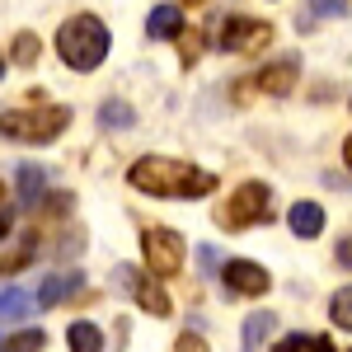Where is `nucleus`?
Here are the masks:
<instances>
[{"mask_svg": "<svg viewBox=\"0 0 352 352\" xmlns=\"http://www.w3.org/2000/svg\"><path fill=\"white\" fill-rule=\"evenodd\" d=\"M71 127V109L61 104H38V109H10L0 113V136L28 141V146H47Z\"/></svg>", "mask_w": 352, "mask_h": 352, "instance_id": "3", "label": "nucleus"}, {"mask_svg": "<svg viewBox=\"0 0 352 352\" xmlns=\"http://www.w3.org/2000/svg\"><path fill=\"white\" fill-rule=\"evenodd\" d=\"M47 343V333L43 329H24V333H14L10 343H0V352H38Z\"/></svg>", "mask_w": 352, "mask_h": 352, "instance_id": "21", "label": "nucleus"}, {"mask_svg": "<svg viewBox=\"0 0 352 352\" xmlns=\"http://www.w3.org/2000/svg\"><path fill=\"white\" fill-rule=\"evenodd\" d=\"M0 197H5V188H0ZM0 207H5V202H0Z\"/></svg>", "mask_w": 352, "mask_h": 352, "instance_id": "30", "label": "nucleus"}, {"mask_svg": "<svg viewBox=\"0 0 352 352\" xmlns=\"http://www.w3.org/2000/svg\"><path fill=\"white\" fill-rule=\"evenodd\" d=\"M184 254H188V244H184L179 230H169V226L141 230V258H146L151 277H174V272L184 268Z\"/></svg>", "mask_w": 352, "mask_h": 352, "instance_id": "5", "label": "nucleus"}, {"mask_svg": "<svg viewBox=\"0 0 352 352\" xmlns=\"http://www.w3.org/2000/svg\"><path fill=\"white\" fill-rule=\"evenodd\" d=\"M343 160H348V169H352V136L343 141Z\"/></svg>", "mask_w": 352, "mask_h": 352, "instance_id": "28", "label": "nucleus"}, {"mask_svg": "<svg viewBox=\"0 0 352 352\" xmlns=\"http://www.w3.org/2000/svg\"><path fill=\"white\" fill-rule=\"evenodd\" d=\"M33 254H38V240H33V230H28V235H24V244H19V249H14L10 258H0V277H10V272H19V268L28 263V258H33Z\"/></svg>", "mask_w": 352, "mask_h": 352, "instance_id": "20", "label": "nucleus"}, {"mask_svg": "<svg viewBox=\"0 0 352 352\" xmlns=\"http://www.w3.org/2000/svg\"><path fill=\"white\" fill-rule=\"evenodd\" d=\"M174 352H212L207 348V338H202V333H179V338H174Z\"/></svg>", "mask_w": 352, "mask_h": 352, "instance_id": "25", "label": "nucleus"}, {"mask_svg": "<svg viewBox=\"0 0 352 352\" xmlns=\"http://www.w3.org/2000/svg\"><path fill=\"white\" fill-rule=\"evenodd\" d=\"M296 80H300V56L292 52V56H277V61H268L258 76L249 85H258L263 94H292L296 89Z\"/></svg>", "mask_w": 352, "mask_h": 352, "instance_id": "9", "label": "nucleus"}, {"mask_svg": "<svg viewBox=\"0 0 352 352\" xmlns=\"http://www.w3.org/2000/svg\"><path fill=\"white\" fill-rule=\"evenodd\" d=\"M14 192H19V202L24 207H38L47 192H43V169L38 164H19V174H14Z\"/></svg>", "mask_w": 352, "mask_h": 352, "instance_id": "14", "label": "nucleus"}, {"mask_svg": "<svg viewBox=\"0 0 352 352\" xmlns=\"http://www.w3.org/2000/svg\"><path fill=\"white\" fill-rule=\"evenodd\" d=\"M315 352H333V338H329V333H320V338H315Z\"/></svg>", "mask_w": 352, "mask_h": 352, "instance_id": "27", "label": "nucleus"}, {"mask_svg": "<svg viewBox=\"0 0 352 352\" xmlns=\"http://www.w3.org/2000/svg\"><path fill=\"white\" fill-rule=\"evenodd\" d=\"M272 352H315V338L310 333H292V338H282Z\"/></svg>", "mask_w": 352, "mask_h": 352, "instance_id": "24", "label": "nucleus"}, {"mask_svg": "<svg viewBox=\"0 0 352 352\" xmlns=\"http://www.w3.org/2000/svg\"><path fill=\"white\" fill-rule=\"evenodd\" d=\"M109 47H113V33L99 14H71L66 24L56 28V56H61L71 71H94V66H104Z\"/></svg>", "mask_w": 352, "mask_h": 352, "instance_id": "2", "label": "nucleus"}, {"mask_svg": "<svg viewBox=\"0 0 352 352\" xmlns=\"http://www.w3.org/2000/svg\"><path fill=\"white\" fill-rule=\"evenodd\" d=\"M127 184L146 197H179V202H192V197H207L217 192V174L212 169H197L192 160H169V155H146L127 169Z\"/></svg>", "mask_w": 352, "mask_h": 352, "instance_id": "1", "label": "nucleus"}, {"mask_svg": "<svg viewBox=\"0 0 352 352\" xmlns=\"http://www.w3.org/2000/svg\"><path fill=\"white\" fill-rule=\"evenodd\" d=\"M99 122L109 127V132H127L136 122V113H132V104H122V99H109V104H99Z\"/></svg>", "mask_w": 352, "mask_h": 352, "instance_id": "16", "label": "nucleus"}, {"mask_svg": "<svg viewBox=\"0 0 352 352\" xmlns=\"http://www.w3.org/2000/svg\"><path fill=\"white\" fill-rule=\"evenodd\" d=\"M329 320L352 333V282H348V287H338V292L329 296Z\"/></svg>", "mask_w": 352, "mask_h": 352, "instance_id": "18", "label": "nucleus"}, {"mask_svg": "<svg viewBox=\"0 0 352 352\" xmlns=\"http://www.w3.org/2000/svg\"><path fill=\"white\" fill-rule=\"evenodd\" d=\"M28 292L24 287H10V292H0V324H14V320H24L28 315Z\"/></svg>", "mask_w": 352, "mask_h": 352, "instance_id": "17", "label": "nucleus"}, {"mask_svg": "<svg viewBox=\"0 0 352 352\" xmlns=\"http://www.w3.org/2000/svg\"><path fill=\"white\" fill-rule=\"evenodd\" d=\"M71 207H76V192H47V202H43L47 217H66Z\"/></svg>", "mask_w": 352, "mask_h": 352, "instance_id": "22", "label": "nucleus"}, {"mask_svg": "<svg viewBox=\"0 0 352 352\" xmlns=\"http://www.w3.org/2000/svg\"><path fill=\"white\" fill-rule=\"evenodd\" d=\"M287 226H292L296 240H320V235H324V207H320V202H292Z\"/></svg>", "mask_w": 352, "mask_h": 352, "instance_id": "10", "label": "nucleus"}, {"mask_svg": "<svg viewBox=\"0 0 352 352\" xmlns=\"http://www.w3.org/2000/svg\"><path fill=\"white\" fill-rule=\"evenodd\" d=\"M272 43L268 19H249V14H226L221 24V52H258Z\"/></svg>", "mask_w": 352, "mask_h": 352, "instance_id": "6", "label": "nucleus"}, {"mask_svg": "<svg viewBox=\"0 0 352 352\" xmlns=\"http://www.w3.org/2000/svg\"><path fill=\"white\" fill-rule=\"evenodd\" d=\"M66 348L71 352H104V329L89 324V320H76L66 329Z\"/></svg>", "mask_w": 352, "mask_h": 352, "instance_id": "13", "label": "nucleus"}, {"mask_svg": "<svg viewBox=\"0 0 352 352\" xmlns=\"http://www.w3.org/2000/svg\"><path fill=\"white\" fill-rule=\"evenodd\" d=\"M118 282L127 287V296H132L136 305L146 310V315H155V320L174 315V300L164 296V292L155 287V282H151V277H146V272H136V268H127V263H122V268H118Z\"/></svg>", "mask_w": 352, "mask_h": 352, "instance_id": "7", "label": "nucleus"}, {"mask_svg": "<svg viewBox=\"0 0 352 352\" xmlns=\"http://www.w3.org/2000/svg\"><path fill=\"white\" fill-rule=\"evenodd\" d=\"M38 52H43L38 33H14V43H10V61H14V66H33Z\"/></svg>", "mask_w": 352, "mask_h": 352, "instance_id": "19", "label": "nucleus"}, {"mask_svg": "<svg viewBox=\"0 0 352 352\" xmlns=\"http://www.w3.org/2000/svg\"><path fill=\"white\" fill-rule=\"evenodd\" d=\"M305 10H310V19H343L352 5L348 0H333V5H305Z\"/></svg>", "mask_w": 352, "mask_h": 352, "instance_id": "23", "label": "nucleus"}, {"mask_svg": "<svg viewBox=\"0 0 352 352\" xmlns=\"http://www.w3.org/2000/svg\"><path fill=\"white\" fill-rule=\"evenodd\" d=\"M221 282H226L235 296H268V292H272L268 268L254 263V258H230V263L221 268Z\"/></svg>", "mask_w": 352, "mask_h": 352, "instance_id": "8", "label": "nucleus"}, {"mask_svg": "<svg viewBox=\"0 0 352 352\" xmlns=\"http://www.w3.org/2000/svg\"><path fill=\"white\" fill-rule=\"evenodd\" d=\"M146 38H184V10L179 5H155L151 19H146Z\"/></svg>", "mask_w": 352, "mask_h": 352, "instance_id": "12", "label": "nucleus"}, {"mask_svg": "<svg viewBox=\"0 0 352 352\" xmlns=\"http://www.w3.org/2000/svg\"><path fill=\"white\" fill-rule=\"evenodd\" d=\"M80 282H85V272H52V277L43 282V292H38V305H43V310H56L66 296L80 292Z\"/></svg>", "mask_w": 352, "mask_h": 352, "instance_id": "11", "label": "nucleus"}, {"mask_svg": "<svg viewBox=\"0 0 352 352\" xmlns=\"http://www.w3.org/2000/svg\"><path fill=\"white\" fill-rule=\"evenodd\" d=\"M272 329H277V315H272V310H254V315L244 320V329H240V338H244V352L263 348V338H268Z\"/></svg>", "mask_w": 352, "mask_h": 352, "instance_id": "15", "label": "nucleus"}, {"mask_svg": "<svg viewBox=\"0 0 352 352\" xmlns=\"http://www.w3.org/2000/svg\"><path fill=\"white\" fill-rule=\"evenodd\" d=\"M268 212H272V188L263 179H249V184H240L221 202V226L226 230H244L254 221H268Z\"/></svg>", "mask_w": 352, "mask_h": 352, "instance_id": "4", "label": "nucleus"}, {"mask_svg": "<svg viewBox=\"0 0 352 352\" xmlns=\"http://www.w3.org/2000/svg\"><path fill=\"white\" fill-rule=\"evenodd\" d=\"M348 352H352V348H348Z\"/></svg>", "mask_w": 352, "mask_h": 352, "instance_id": "31", "label": "nucleus"}, {"mask_svg": "<svg viewBox=\"0 0 352 352\" xmlns=\"http://www.w3.org/2000/svg\"><path fill=\"white\" fill-rule=\"evenodd\" d=\"M0 76H5V61H0Z\"/></svg>", "mask_w": 352, "mask_h": 352, "instance_id": "29", "label": "nucleus"}, {"mask_svg": "<svg viewBox=\"0 0 352 352\" xmlns=\"http://www.w3.org/2000/svg\"><path fill=\"white\" fill-rule=\"evenodd\" d=\"M10 221H14V212H10V207H0V240L10 235Z\"/></svg>", "mask_w": 352, "mask_h": 352, "instance_id": "26", "label": "nucleus"}]
</instances>
